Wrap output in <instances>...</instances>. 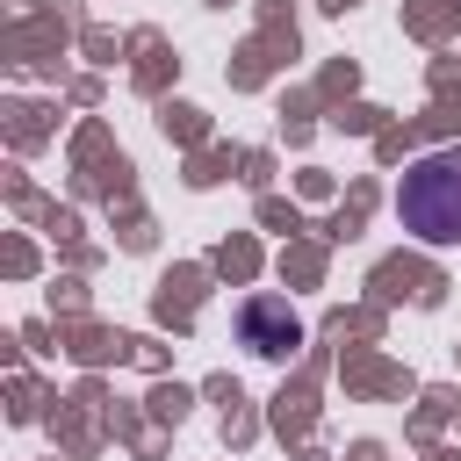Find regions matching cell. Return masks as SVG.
<instances>
[{"label": "cell", "mask_w": 461, "mask_h": 461, "mask_svg": "<svg viewBox=\"0 0 461 461\" xmlns=\"http://www.w3.org/2000/svg\"><path fill=\"white\" fill-rule=\"evenodd\" d=\"M396 216L403 230H418L425 245H461V144L425 151L403 166L396 180Z\"/></svg>", "instance_id": "1"}, {"label": "cell", "mask_w": 461, "mask_h": 461, "mask_svg": "<svg viewBox=\"0 0 461 461\" xmlns=\"http://www.w3.org/2000/svg\"><path fill=\"white\" fill-rule=\"evenodd\" d=\"M238 331H245V346H252V353L281 360V353L303 339V317H295L281 295H252V303H245V317H238Z\"/></svg>", "instance_id": "2"}]
</instances>
